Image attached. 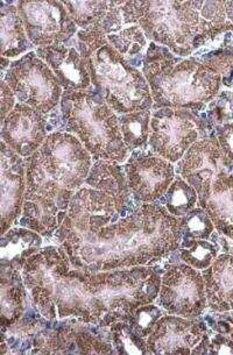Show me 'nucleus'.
I'll return each instance as SVG.
<instances>
[{
    "label": "nucleus",
    "instance_id": "f257e3e1",
    "mask_svg": "<svg viewBox=\"0 0 233 355\" xmlns=\"http://www.w3.org/2000/svg\"><path fill=\"white\" fill-rule=\"evenodd\" d=\"M21 274L42 317L74 319L101 329L128 322L135 309L157 301L162 277L150 266L84 272L73 268L61 245L41 248Z\"/></svg>",
    "mask_w": 233,
    "mask_h": 355
},
{
    "label": "nucleus",
    "instance_id": "f03ea898",
    "mask_svg": "<svg viewBox=\"0 0 233 355\" xmlns=\"http://www.w3.org/2000/svg\"><path fill=\"white\" fill-rule=\"evenodd\" d=\"M55 236L73 268L92 274L154 265L179 248L182 231L179 218L166 207L146 203L97 231L78 232L60 226Z\"/></svg>",
    "mask_w": 233,
    "mask_h": 355
},
{
    "label": "nucleus",
    "instance_id": "7ed1b4c3",
    "mask_svg": "<svg viewBox=\"0 0 233 355\" xmlns=\"http://www.w3.org/2000/svg\"><path fill=\"white\" fill-rule=\"evenodd\" d=\"M25 161V200L55 203L67 212L94 164L83 144L68 132L48 135L44 145Z\"/></svg>",
    "mask_w": 233,
    "mask_h": 355
},
{
    "label": "nucleus",
    "instance_id": "20e7f679",
    "mask_svg": "<svg viewBox=\"0 0 233 355\" xmlns=\"http://www.w3.org/2000/svg\"><path fill=\"white\" fill-rule=\"evenodd\" d=\"M202 1H119L124 26L139 25L146 37L187 58L233 24L218 27L200 15Z\"/></svg>",
    "mask_w": 233,
    "mask_h": 355
},
{
    "label": "nucleus",
    "instance_id": "39448f33",
    "mask_svg": "<svg viewBox=\"0 0 233 355\" xmlns=\"http://www.w3.org/2000/svg\"><path fill=\"white\" fill-rule=\"evenodd\" d=\"M92 83L116 114L150 111L154 102L144 73L109 44L102 28L77 32Z\"/></svg>",
    "mask_w": 233,
    "mask_h": 355
},
{
    "label": "nucleus",
    "instance_id": "423d86ee",
    "mask_svg": "<svg viewBox=\"0 0 233 355\" xmlns=\"http://www.w3.org/2000/svg\"><path fill=\"white\" fill-rule=\"evenodd\" d=\"M142 73L160 109L202 110L218 96L222 87V77L214 70L154 44L146 55Z\"/></svg>",
    "mask_w": 233,
    "mask_h": 355
},
{
    "label": "nucleus",
    "instance_id": "0eeeda50",
    "mask_svg": "<svg viewBox=\"0 0 233 355\" xmlns=\"http://www.w3.org/2000/svg\"><path fill=\"white\" fill-rule=\"evenodd\" d=\"M61 112L66 131L75 135L94 161L124 164L130 152L125 146L116 113L94 91H63Z\"/></svg>",
    "mask_w": 233,
    "mask_h": 355
},
{
    "label": "nucleus",
    "instance_id": "6e6552de",
    "mask_svg": "<svg viewBox=\"0 0 233 355\" xmlns=\"http://www.w3.org/2000/svg\"><path fill=\"white\" fill-rule=\"evenodd\" d=\"M3 80L15 92L19 103L48 114L61 103L63 89L53 70L35 51H29L11 66Z\"/></svg>",
    "mask_w": 233,
    "mask_h": 355
},
{
    "label": "nucleus",
    "instance_id": "1a4fd4ad",
    "mask_svg": "<svg viewBox=\"0 0 233 355\" xmlns=\"http://www.w3.org/2000/svg\"><path fill=\"white\" fill-rule=\"evenodd\" d=\"M202 123L191 110L161 107L152 114L148 144L157 155L179 162L198 140Z\"/></svg>",
    "mask_w": 233,
    "mask_h": 355
},
{
    "label": "nucleus",
    "instance_id": "9d476101",
    "mask_svg": "<svg viewBox=\"0 0 233 355\" xmlns=\"http://www.w3.org/2000/svg\"><path fill=\"white\" fill-rule=\"evenodd\" d=\"M157 300L168 315L198 318L208 306L202 272L186 263L171 266L161 277Z\"/></svg>",
    "mask_w": 233,
    "mask_h": 355
},
{
    "label": "nucleus",
    "instance_id": "9b49d317",
    "mask_svg": "<svg viewBox=\"0 0 233 355\" xmlns=\"http://www.w3.org/2000/svg\"><path fill=\"white\" fill-rule=\"evenodd\" d=\"M181 159V176L196 190L198 204L204 209L214 183L232 173L233 161L224 154L216 138L198 139Z\"/></svg>",
    "mask_w": 233,
    "mask_h": 355
},
{
    "label": "nucleus",
    "instance_id": "f8f14e48",
    "mask_svg": "<svg viewBox=\"0 0 233 355\" xmlns=\"http://www.w3.org/2000/svg\"><path fill=\"white\" fill-rule=\"evenodd\" d=\"M15 5L27 37L35 47L66 44L78 32L62 1L22 0Z\"/></svg>",
    "mask_w": 233,
    "mask_h": 355
},
{
    "label": "nucleus",
    "instance_id": "ddd939ff",
    "mask_svg": "<svg viewBox=\"0 0 233 355\" xmlns=\"http://www.w3.org/2000/svg\"><path fill=\"white\" fill-rule=\"evenodd\" d=\"M132 196L141 203H155L175 180L174 166L159 155H139L124 167Z\"/></svg>",
    "mask_w": 233,
    "mask_h": 355
},
{
    "label": "nucleus",
    "instance_id": "4468645a",
    "mask_svg": "<svg viewBox=\"0 0 233 355\" xmlns=\"http://www.w3.org/2000/svg\"><path fill=\"white\" fill-rule=\"evenodd\" d=\"M118 216L116 203L111 195L84 183L70 202L68 214L61 226L84 231H97L112 224Z\"/></svg>",
    "mask_w": 233,
    "mask_h": 355
},
{
    "label": "nucleus",
    "instance_id": "2eb2a0df",
    "mask_svg": "<svg viewBox=\"0 0 233 355\" xmlns=\"http://www.w3.org/2000/svg\"><path fill=\"white\" fill-rule=\"evenodd\" d=\"M32 354H111L112 344L87 329L61 324L51 331H40L33 337Z\"/></svg>",
    "mask_w": 233,
    "mask_h": 355
},
{
    "label": "nucleus",
    "instance_id": "dca6fc26",
    "mask_svg": "<svg viewBox=\"0 0 233 355\" xmlns=\"http://www.w3.org/2000/svg\"><path fill=\"white\" fill-rule=\"evenodd\" d=\"M47 120L31 106L17 103L1 123V141L24 159L33 155L47 139Z\"/></svg>",
    "mask_w": 233,
    "mask_h": 355
},
{
    "label": "nucleus",
    "instance_id": "f3484780",
    "mask_svg": "<svg viewBox=\"0 0 233 355\" xmlns=\"http://www.w3.org/2000/svg\"><path fill=\"white\" fill-rule=\"evenodd\" d=\"M0 164V212L3 236L21 217L27 181L25 159L3 141Z\"/></svg>",
    "mask_w": 233,
    "mask_h": 355
},
{
    "label": "nucleus",
    "instance_id": "a211bd4d",
    "mask_svg": "<svg viewBox=\"0 0 233 355\" xmlns=\"http://www.w3.org/2000/svg\"><path fill=\"white\" fill-rule=\"evenodd\" d=\"M207 332V324L198 319L162 315L147 338L150 354H191V349Z\"/></svg>",
    "mask_w": 233,
    "mask_h": 355
},
{
    "label": "nucleus",
    "instance_id": "6ab92c4d",
    "mask_svg": "<svg viewBox=\"0 0 233 355\" xmlns=\"http://www.w3.org/2000/svg\"><path fill=\"white\" fill-rule=\"evenodd\" d=\"M35 53L53 70L63 91H87L92 87L87 63L76 48L56 44L37 48Z\"/></svg>",
    "mask_w": 233,
    "mask_h": 355
},
{
    "label": "nucleus",
    "instance_id": "aec40b11",
    "mask_svg": "<svg viewBox=\"0 0 233 355\" xmlns=\"http://www.w3.org/2000/svg\"><path fill=\"white\" fill-rule=\"evenodd\" d=\"M202 275L209 309L217 313L233 311V255L221 254Z\"/></svg>",
    "mask_w": 233,
    "mask_h": 355
},
{
    "label": "nucleus",
    "instance_id": "412c9836",
    "mask_svg": "<svg viewBox=\"0 0 233 355\" xmlns=\"http://www.w3.org/2000/svg\"><path fill=\"white\" fill-rule=\"evenodd\" d=\"M42 247V236L26 227L8 230L1 236L0 269L22 272L29 257Z\"/></svg>",
    "mask_w": 233,
    "mask_h": 355
},
{
    "label": "nucleus",
    "instance_id": "4be33fe9",
    "mask_svg": "<svg viewBox=\"0 0 233 355\" xmlns=\"http://www.w3.org/2000/svg\"><path fill=\"white\" fill-rule=\"evenodd\" d=\"M0 309H1V334L19 322L25 313L28 302V290L26 289L21 272L13 269H0Z\"/></svg>",
    "mask_w": 233,
    "mask_h": 355
},
{
    "label": "nucleus",
    "instance_id": "5701e85b",
    "mask_svg": "<svg viewBox=\"0 0 233 355\" xmlns=\"http://www.w3.org/2000/svg\"><path fill=\"white\" fill-rule=\"evenodd\" d=\"M85 184L101 189L114 198L119 214H124L128 210L131 191L128 188L125 171L118 162L113 161H94L92 171L87 175Z\"/></svg>",
    "mask_w": 233,
    "mask_h": 355
},
{
    "label": "nucleus",
    "instance_id": "b1692460",
    "mask_svg": "<svg viewBox=\"0 0 233 355\" xmlns=\"http://www.w3.org/2000/svg\"><path fill=\"white\" fill-rule=\"evenodd\" d=\"M15 4L1 3L0 12V54L1 58L21 56L33 48Z\"/></svg>",
    "mask_w": 233,
    "mask_h": 355
},
{
    "label": "nucleus",
    "instance_id": "393cba45",
    "mask_svg": "<svg viewBox=\"0 0 233 355\" xmlns=\"http://www.w3.org/2000/svg\"><path fill=\"white\" fill-rule=\"evenodd\" d=\"M204 210L215 229L223 236L233 240V175L218 178L214 183Z\"/></svg>",
    "mask_w": 233,
    "mask_h": 355
},
{
    "label": "nucleus",
    "instance_id": "a878e982",
    "mask_svg": "<svg viewBox=\"0 0 233 355\" xmlns=\"http://www.w3.org/2000/svg\"><path fill=\"white\" fill-rule=\"evenodd\" d=\"M60 212L61 211L58 210L56 204H41L25 200L18 224L21 227L39 233L42 236H51L60 227Z\"/></svg>",
    "mask_w": 233,
    "mask_h": 355
},
{
    "label": "nucleus",
    "instance_id": "bb28decb",
    "mask_svg": "<svg viewBox=\"0 0 233 355\" xmlns=\"http://www.w3.org/2000/svg\"><path fill=\"white\" fill-rule=\"evenodd\" d=\"M150 118V111H138L119 116L121 135L128 152L141 148L148 142Z\"/></svg>",
    "mask_w": 233,
    "mask_h": 355
},
{
    "label": "nucleus",
    "instance_id": "cd10ccee",
    "mask_svg": "<svg viewBox=\"0 0 233 355\" xmlns=\"http://www.w3.org/2000/svg\"><path fill=\"white\" fill-rule=\"evenodd\" d=\"M73 21L80 31L102 28L109 13L110 1H62Z\"/></svg>",
    "mask_w": 233,
    "mask_h": 355
},
{
    "label": "nucleus",
    "instance_id": "c85d7f7f",
    "mask_svg": "<svg viewBox=\"0 0 233 355\" xmlns=\"http://www.w3.org/2000/svg\"><path fill=\"white\" fill-rule=\"evenodd\" d=\"M166 209L175 218L184 217L193 210L198 203L196 190L182 178H175L171 187L164 193Z\"/></svg>",
    "mask_w": 233,
    "mask_h": 355
},
{
    "label": "nucleus",
    "instance_id": "c756f323",
    "mask_svg": "<svg viewBox=\"0 0 233 355\" xmlns=\"http://www.w3.org/2000/svg\"><path fill=\"white\" fill-rule=\"evenodd\" d=\"M218 252L219 247L208 240L184 239L179 247L181 260L197 270L209 268L218 257Z\"/></svg>",
    "mask_w": 233,
    "mask_h": 355
},
{
    "label": "nucleus",
    "instance_id": "7c9ffc66",
    "mask_svg": "<svg viewBox=\"0 0 233 355\" xmlns=\"http://www.w3.org/2000/svg\"><path fill=\"white\" fill-rule=\"evenodd\" d=\"M110 340L116 354H150L147 340L135 334L128 322H113L110 327Z\"/></svg>",
    "mask_w": 233,
    "mask_h": 355
},
{
    "label": "nucleus",
    "instance_id": "2f4dec72",
    "mask_svg": "<svg viewBox=\"0 0 233 355\" xmlns=\"http://www.w3.org/2000/svg\"><path fill=\"white\" fill-rule=\"evenodd\" d=\"M106 39L125 58L138 55L147 46V37L139 25L128 26L116 33L107 34Z\"/></svg>",
    "mask_w": 233,
    "mask_h": 355
},
{
    "label": "nucleus",
    "instance_id": "473e14b6",
    "mask_svg": "<svg viewBox=\"0 0 233 355\" xmlns=\"http://www.w3.org/2000/svg\"><path fill=\"white\" fill-rule=\"evenodd\" d=\"M179 219L183 239L208 240L215 231V225L202 207H195Z\"/></svg>",
    "mask_w": 233,
    "mask_h": 355
},
{
    "label": "nucleus",
    "instance_id": "72a5a7b5",
    "mask_svg": "<svg viewBox=\"0 0 233 355\" xmlns=\"http://www.w3.org/2000/svg\"><path fill=\"white\" fill-rule=\"evenodd\" d=\"M198 62L221 75L222 83L233 89V47L219 48L204 55Z\"/></svg>",
    "mask_w": 233,
    "mask_h": 355
},
{
    "label": "nucleus",
    "instance_id": "f704fd0d",
    "mask_svg": "<svg viewBox=\"0 0 233 355\" xmlns=\"http://www.w3.org/2000/svg\"><path fill=\"white\" fill-rule=\"evenodd\" d=\"M162 315L164 313L161 311V309L153 303H150V304L141 305L138 309H135V311L128 318V322L135 334L147 339L153 332Z\"/></svg>",
    "mask_w": 233,
    "mask_h": 355
},
{
    "label": "nucleus",
    "instance_id": "c9c22d12",
    "mask_svg": "<svg viewBox=\"0 0 233 355\" xmlns=\"http://www.w3.org/2000/svg\"><path fill=\"white\" fill-rule=\"evenodd\" d=\"M15 94L11 87L6 83V80L1 78L0 82V112H1V123L6 119V116L12 112L17 105Z\"/></svg>",
    "mask_w": 233,
    "mask_h": 355
},
{
    "label": "nucleus",
    "instance_id": "e433bc0d",
    "mask_svg": "<svg viewBox=\"0 0 233 355\" xmlns=\"http://www.w3.org/2000/svg\"><path fill=\"white\" fill-rule=\"evenodd\" d=\"M217 140L224 154L233 161V123H224L217 128Z\"/></svg>",
    "mask_w": 233,
    "mask_h": 355
},
{
    "label": "nucleus",
    "instance_id": "4c0bfd02",
    "mask_svg": "<svg viewBox=\"0 0 233 355\" xmlns=\"http://www.w3.org/2000/svg\"><path fill=\"white\" fill-rule=\"evenodd\" d=\"M209 354H233V338L216 334L210 339Z\"/></svg>",
    "mask_w": 233,
    "mask_h": 355
},
{
    "label": "nucleus",
    "instance_id": "58836bf2",
    "mask_svg": "<svg viewBox=\"0 0 233 355\" xmlns=\"http://www.w3.org/2000/svg\"><path fill=\"white\" fill-rule=\"evenodd\" d=\"M209 344H210V338L205 332L200 343L191 349V354H209Z\"/></svg>",
    "mask_w": 233,
    "mask_h": 355
},
{
    "label": "nucleus",
    "instance_id": "ea45409f",
    "mask_svg": "<svg viewBox=\"0 0 233 355\" xmlns=\"http://www.w3.org/2000/svg\"><path fill=\"white\" fill-rule=\"evenodd\" d=\"M225 8L226 18L233 24V1H223Z\"/></svg>",
    "mask_w": 233,
    "mask_h": 355
}]
</instances>
